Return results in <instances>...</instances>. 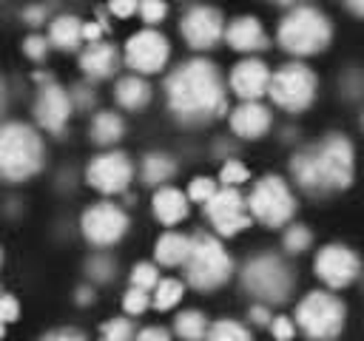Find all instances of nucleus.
<instances>
[{"label": "nucleus", "mask_w": 364, "mask_h": 341, "mask_svg": "<svg viewBox=\"0 0 364 341\" xmlns=\"http://www.w3.org/2000/svg\"><path fill=\"white\" fill-rule=\"evenodd\" d=\"M122 134H125V122H122L119 114H114V111L94 114V119H91V139L97 145H114V142L122 139Z\"/></svg>", "instance_id": "obj_25"}, {"label": "nucleus", "mask_w": 364, "mask_h": 341, "mask_svg": "<svg viewBox=\"0 0 364 341\" xmlns=\"http://www.w3.org/2000/svg\"><path fill=\"white\" fill-rule=\"evenodd\" d=\"M17 315H20V304H17V298L0 293V321L9 324V321H17Z\"/></svg>", "instance_id": "obj_41"}, {"label": "nucleus", "mask_w": 364, "mask_h": 341, "mask_svg": "<svg viewBox=\"0 0 364 341\" xmlns=\"http://www.w3.org/2000/svg\"><path fill=\"white\" fill-rule=\"evenodd\" d=\"M182 293H185L182 281H176V278H159L156 287H154V298L151 301H154L156 310H171V307L179 304Z\"/></svg>", "instance_id": "obj_29"}, {"label": "nucleus", "mask_w": 364, "mask_h": 341, "mask_svg": "<svg viewBox=\"0 0 364 341\" xmlns=\"http://www.w3.org/2000/svg\"><path fill=\"white\" fill-rule=\"evenodd\" d=\"M46 6H26L23 9V20L28 23V26H43L46 23Z\"/></svg>", "instance_id": "obj_43"}, {"label": "nucleus", "mask_w": 364, "mask_h": 341, "mask_svg": "<svg viewBox=\"0 0 364 341\" xmlns=\"http://www.w3.org/2000/svg\"><path fill=\"white\" fill-rule=\"evenodd\" d=\"M290 173L299 188L307 193H330L344 190L355 173V153L347 136L330 134L318 145L299 151L290 159Z\"/></svg>", "instance_id": "obj_2"}, {"label": "nucleus", "mask_w": 364, "mask_h": 341, "mask_svg": "<svg viewBox=\"0 0 364 341\" xmlns=\"http://www.w3.org/2000/svg\"><path fill=\"white\" fill-rule=\"evenodd\" d=\"M117 63H119V54L111 43H88V48L80 54V68L85 71V77L91 80H105L117 71Z\"/></svg>", "instance_id": "obj_20"}, {"label": "nucleus", "mask_w": 364, "mask_h": 341, "mask_svg": "<svg viewBox=\"0 0 364 341\" xmlns=\"http://www.w3.org/2000/svg\"><path fill=\"white\" fill-rule=\"evenodd\" d=\"M171 57V43L156 28H142L125 43V63L136 74H156Z\"/></svg>", "instance_id": "obj_13"}, {"label": "nucleus", "mask_w": 364, "mask_h": 341, "mask_svg": "<svg viewBox=\"0 0 364 341\" xmlns=\"http://www.w3.org/2000/svg\"><path fill=\"white\" fill-rule=\"evenodd\" d=\"M154 216L162 224H176L188 216V196L176 188H159L154 193Z\"/></svg>", "instance_id": "obj_22"}, {"label": "nucleus", "mask_w": 364, "mask_h": 341, "mask_svg": "<svg viewBox=\"0 0 364 341\" xmlns=\"http://www.w3.org/2000/svg\"><path fill=\"white\" fill-rule=\"evenodd\" d=\"M245 202L250 216L264 227H282L296 213V196L282 176H262Z\"/></svg>", "instance_id": "obj_8"}, {"label": "nucleus", "mask_w": 364, "mask_h": 341, "mask_svg": "<svg viewBox=\"0 0 364 341\" xmlns=\"http://www.w3.org/2000/svg\"><path fill=\"white\" fill-rule=\"evenodd\" d=\"M100 341H134V324L128 318H111L100 327Z\"/></svg>", "instance_id": "obj_30"}, {"label": "nucleus", "mask_w": 364, "mask_h": 341, "mask_svg": "<svg viewBox=\"0 0 364 341\" xmlns=\"http://www.w3.org/2000/svg\"><path fill=\"white\" fill-rule=\"evenodd\" d=\"M225 40L236 51H262L267 48V34L256 17H236L225 26Z\"/></svg>", "instance_id": "obj_19"}, {"label": "nucleus", "mask_w": 364, "mask_h": 341, "mask_svg": "<svg viewBox=\"0 0 364 341\" xmlns=\"http://www.w3.org/2000/svg\"><path fill=\"white\" fill-rule=\"evenodd\" d=\"M208 318L199 313V310H185V313H179L176 315V321H173V330H176V335L182 338V341H205V335H208Z\"/></svg>", "instance_id": "obj_27"}, {"label": "nucleus", "mask_w": 364, "mask_h": 341, "mask_svg": "<svg viewBox=\"0 0 364 341\" xmlns=\"http://www.w3.org/2000/svg\"><path fill=\"white\" fill-rule=\"evenodd\" d=\"M188 250H191V236H182V233H162L154 244V256L165 267L182 264L188 259Z\"/></svg>", "instance_id": "obj_24"}, {"label": "nucleus", "mask_w": 364, "mask_h": 341, "mask_svg": "<svg viewBox=\"0 0 364 341\" xmlns=\"http://www.w3.org/2000/svg\"><path fill=\"white\" fill-rule=\"evenodd\" d=\"M82 43V20L74 14H60L48 26V45L60 51H74Z\"/></svg>", "instance_id": "obj_21"}, {"label": "nucleus", "mask_w": 364, "mask_h": 341, "mask_svg": "<svg viewBox=\"0 0 364 341\" xmlns=\"http://www.w3.org/2000/svg\"><path fill=\"white\" fill-rule=\"evenodd\" d=\"M347 6H350L358 17H364V0H347Z\"/></svg>", "instance_id": "obj_49"}, {"label": "nucleus", "mask_w": 364, "mask_h": 341, "mask_svg": "<svg viewBox=\"0 0 364 341\" xmlns=\"http://www.w3.org/2000/svg\"><path fill=\"white\" fill-rule=\"evenodd\" d=\"M23 51H26V57L28 60H46V54H48V40L46 37H40V34H31V37H26L23 40Z\"/></svg>", "instance_id": "obj_38"}, {"label": "nucleus", "mask_w": 364, "mask_h": 341, "mask_svg": "<svg viewBox=\"0 0 364 341\" xmlns=\"http://www.w3.org/2000/svg\"><path fill=\"white\" fill-rule=\"evenodd\" d=\"M242 284L259 301H264V304H282L293 293V273H290V267L279 256L262 253V256H253L245 264Z\"/></svg>", "instance_id": "obj_7"}, {"label": "nucleus", "mask_w": 364, "mask_h": 341, "mask_svg": "<svg viewBox=\"0 0 364 341\" xmlns=\"http://www.w3.org/2000/svg\"><path fill=\"white\" fill-rule=\"evenodd\" d=\"M205 341H253V338H250V332H247L245 324L230 321V318H222V321H216V324L208 327Z\"/></svg>", "instance_id": "obj_28"}, {"label": "nucleus", "mask_w": 364, "mask_h": 341, "mask_svg": "<svg viewBox=\"0 0 364 341\" xmlns=\"http://www.w3.org/2000/svg\"><path fill=\"white\" fill-rule=\"evenodd\" d=\"M136 6H139V0H111V3H108V9H111L117 17H131V14L136 11Z\"/></svg>", "instance_id": "obj_44"}, {"label": "nucleus", "mask_w": 364, "mask_h": 341, "mask_svg": "<svg viewBox=\"0 0 364 341\" xmlns=\"http://www.w3.org/2000/svg\"><path fill=\"white\" fill-rule=\"evenodd\" d=\"M270 332H273L276 341H290V338L296 335V324H293L287 315H276V318L270 321Z\"/></svg>", "instance_id": "obj_39"}, {"label": "nucleus", "mask_w": 364, "mask_h": 341, "mask_svg": "<svg viewBox=\"0 0 364 341\" xmlns=\"http://www.w3.org/2000/svg\"><path fill=\"white\" fill-rule=\"evenodd\" d=\"M148 304H151L148 290L131 287V290L122 296V307H125V313H128V315H139V313H145V310H148Z\"/></svg>", "instance_id": "obj_34"}, {"label": "nucleus", "mask_w": 364, "mask_h": 341, "mask_svg": "<svg viewBox=\"0 0 364 341\" xmlns=\"http://www.w3.org/2000/svg\"><path fill=\"white\" fill-rule=\"evenodd\" d=\"M179 31H182V37L191 48L208 51L225 37V20L210 6H193V9L185 11V17L179 23Z\"/></svg>", "instance_id": "obj_16"}, {"label": "nucleus", "mask_w": 364, "mask_h": 341, "mask_svg": "<svg viewBox=\"0 0 364 341\" xmlns=\"http://www.w3.org/2000/svg\"><path fill=\"white\" fill-rule=\"evenodd\" d=\"M156 281H159V270H156L154 264H148V261L134 264V270H131V287L154 290V287H156Z\"/></svg>", "instance_id": "obj_32"}, {"label": "nucleus", "mask_w": 364, "mask_h": 341, "mask_svg": "<svg viewBox=\"0 0 364 341\" xmlns=\"http://www.w3.org/2000/svg\"><path fill=\"white\" fill-rule=\"evenodd\" d=\"M361 128H364V114H361Z\"/></svg>", "instance_id": "obj_53"}, {"label": "nucleus", "mask_w": 364, "mask_h": 341, "mask_svg": "<svg viewBox=\"0 0 364 341\" xmlns=\"http://www.w3.org/2000/svg\"><path fill=\"white\" fill-rule=\"evenodd\" d=\"M205 216L216 227L219 236H236L245 227H250V210L245 196L236 188H219L208 202H205Z\"/></svg>", "instance_id": "obj_11"}, {"label": "nucleus", "mask_w": 364, "mask_h": 341, "mask_svg": "<svg viewBox=\"0 0 364 341\" xmlns=\"http://www.w3.org/2000/svg\"><path fill=\"white\" fill-rule=\"evenodd\" d=\"M313 267H316V276L327 287H333V290H341V287L353 284L355 276L361 273L358 256L350 247H344V244H327V247H321L318 256H316V261H313Z\"/></svg>", "instance_id": "obj_15"}, {"label": "nucleus", "mask_w": 364, "mask_h": 341, "mask_svg": "<svg viewBox=\"0 0 364 341\" xmlns=\"http://www.w3.org/2000/svg\"><path fill=\"white\" fill-rule=\"evenodd\" d=\"M40 341H85V335L80 330H54V332L43 335Z\"/></svg>", "instance_id": "obj_45"}, {"label": "nucleus", "mask_w": 364, "mask_h": 341, "mask_svg": "<svg viewBox=\"0 0 364 341\" xmlns=\"http://www.w3.org/2000/svg\"><path fill=\"white\" fill-rule=\"evenodd\" d=\"M3 105H6V88H3V82H0V114H3Z\"/></svg>", "instance_id": "obj_50"}, {"label": "nucleus", "mask_w": 364, "mask_h": 341, "mask_svg": "<svg viewBox=\"0 0 364 341\" xmlns=\"http://www.w3.org/2000/svg\"><path fill=\"white\" fill-rule=\"evenodd\" d=\"M276 3H296V0H276Z\"/></svg>", "instance_id": "obj_52"}, {"label": "nucleus", "mask_w": 364, "mask_h": 341, "mask_svg": "<svg viewBox=\"0 0 364 341\" xmlns=\"http://www.w3.org/2000/svg\"><path fill=\"white\" fill-rule=\"evenodd\" d=\"M91 301H94V290H91V287H80V290H77V304L85 307V304H91Z\"/></svg>", "instance_id": "obj_48"}, {"label": "nucleus", "mask_w": 364, "mask_h": 341, "mask_svg": "<svg viewBox=\"0 0 364 341\" xmlns=\"http://www.w3.org/2000/svg\"><path fill=\"white\" fill-rule=\"evenodd\" d=\"M46 159V148L40 134L26 122H3L0 125V179L3 182H26L31 179Z\"/></svg>", "instance_id": "obj_3"}, {"label": "nucleus", "mask_w": 364, "mask_h": 341, "mask_svg": "<svg viewBox=\"0 0 364 341\" xmlns=\"http://www.w3.org/2000/svg\"><path fill=\"white\" fill-rule=\"evenodd\" d=\"M247 315H250V321H253V324H259V327H267V324H270V318H273V315H270V310H267L264 304H253Z\"/></svg>", "instance_id": "obj_46"}, {"label": "nucleus", "mask_w": 364, "mask_h": 341, "mask_svg": "<svg viewBox=\"0 0 364 341\" xmlns=\"http://www.w3.org/2000/svg\"><path fill=\"white\" fill-rule=\"evenodd\" d=\"M136 11L142 14V20L145 23H162L165 20V14H168V6H165V0H139V6H136Z\"/></svg>", "instance_id": "obj_37"}, {"label": "nucleus", "mask_w": 364, "mask_h": 341, "mask_svg": "<svg viewBox=\"0 0 364 341\" xmlns=\"http://www.w3.org/2000/svg\"><path fill=\"white\" fill-rule=\"evenodd\" d=\"M88 276L94 281H111L114 278V261L108 256H91L88 259Z\"/></svg>", "instance_id": "obj_36"}, {"label": "nucleus", "mask_w": 364, "mask_h": 341, "mask_svg": "<svg viewBox=\"0 0 364 341\" xmlns=\"http://www.w3.org/2000/svg\"><path fill=\"white\" fill-rule=\"evenodd\" d=\"M316 88H318V80H316L313 68H307L304 63H287L276 74H270L267 97L279 108L299 114V111L310 108V102L316 99Z\"/></svg>", "instance_id": "obj_9"}, {"label": "nucleus", "mask_w": 364, "mask_h": 341, "mask_svg": "<svg viewBox=\"0 0 364 341\" xmlns=\"http://www.w3.org/2000/svg\"><path fill=\"white\" fill-rule=\"evenodd\" d=\"M173 173H176V165H173V159L168 153H148L142 159V182L151 185V188L165 185Z\"/></svg>", "instance_id": "obj_26"}, {"label": "nucleus", "mask_w": 364, "mask_h": 341, "mask_svg": "<svg viewBox=\"0 0 364 341\" xmlns=\"http://www.w3.org/2000/svg\"><path fill=\"white\" fill-rule=\"evenodd\" d=\"M80 227H82V236L97 244V247H108V244H117L125 233H128V216L119 205L114 202H97L91 205L82 219H80Z\"/></svg>", "instance_id": "obj_12"}, {"label": "nucleus", "mask_w": 364, "mask_h": 341, "mask_svg": "<svg viewBox=\"0 0 364 341\" xmlns=\"http://www.w3.org/2000/svg\"><path fill=\"white\" fill-rule=\"evenodd\" d=\"M114 97H117V102H119L122 108L139 111V108H145V105L151 102V85H148L139 74H131V77H122V80L117 82Z\"/></svg>", "instance_id": "obj_23"}, {"label": "nucleus", "mask_w": 364, "mask_h": 341, "mask_svg": "<svg viewBox=\"0 0 364 341\" xmlns=\"http://www.w3.org/2000/svg\"><path fill=\"white\" fill-rule=\"evenodd\" d=\"M279 45L296 57H310L318 54L330 45L333 37V26L330 20L313 9V6H296L290 14H284V20L279 23Z\"/></svg>", "instance_id": "obj_4"}, {"label": "nucleus", "mask_w": 364, "mask_h": 341, "mask_svg": "<svg viewBox=\"0 0 364 341\" xmlns=\"http://www.w3.org/2000/svg\"><path fill=\"white\" fill-rule=\"evenodd\" d=\"M313 242V233L304 227V224H293L284 230V250L287 253H304Z\"/></svg>", "instance_id": "obj_31"}, {"label": "nucleus", "mask_w": 364, "mask_h": 341, "mask_svg": "<svg viewBox=\"0 0 364 341\" xmlns=\"http://www.w3.org/2000/svg\"><path fill=\"white\" fill-rule=\"evenodd\" d=\"M134 341H171V332L162 327H145L142 332L134 335Z\"/></svg>", "instance_id": "obj_42"}, {"label": "nucleus", "mask_w": 364, "mask_h": 341, "mask_svg": "<svg viewBox=\"0 0 364 341\" xmlns=\"http://www.w3.org/2000/svg\"><path fill=\"white\" fill-rule=\"evenodd\" d=\"M165 97L168 108L182 122H205L228 114L222 74L210 60L202 57H193L168 74Z\"/></svg>", "instance_id": "obj_1"}, {"label": "nucleus", "mask_w": 364, "mask_h": 341, "mask_svg": "<svg viewBox=\"0 0 364 341\" xmlns=\"http://www.w3.org/2000/svg\"><path fill=\"white\" fill-rule=\"evenodd\" d=\"M267 85H270V68L262 63V60H242L233 65L230 71V88L236 97L242 99H259L267 94Z\"/></svg>", "instance_id": "obj_17"}, {"label": "nucleus", "mask_w": 364, "mask_h": 341, "mask_svg": "<svg viewBox=\"0 0 364 341\" xmlns=\"http://www.w3.org/2000/svg\"><path fill=\"white\" fill-rule=\"evenodd\" d=\"M182 264H185L188 284L196 290H216L233 273V259L228 256L222 242L210 233L191 236V250H188V259Z\"/></svg>", "instance_id": "obj_5"}, {"label": "nucleus", "mask_w": 364, "mask_h": 341, "mask_svg": "<svg viewBox=\"0 0 364 341\" xmlns=\"http://www.w3.org/2000/svg\"><path fill=\"white\" fill-rule=\"evenodd\" d=\"M3 332H6V324H3V321H0V338H3Z\"/></svg>", "instance_id": "obj_51"}, {"label": "nucleus", "mask_w": 364, "mask_h": 341, "mask_svg": "<svg viewBox=\"0 0 364 341\" xmlns=\"http://www.w3.org/2000/svg\"><path fill=\"white\" fill-rule=\"evenodd\" d=\"M270 108L262 105L259 99H242V105H236L230 111V128L236 136L242 139H259L270 131Z\"/></svg>", "instance_id": "obj_18"}, {"label": "nucleus", "mask_w": 364, "mask_h": 341, "mask_svg": "<svg viewBox=\"0 0 364 341\" xmlns=\"http://www.w3.org/2000/svg\"><path fill=\"white\" fill-rule=\"evenodd\" d=\"M102 31H105L102 23H82V40L85 43H97L102 37Z\"/></svg>", "instance_id": "obj_47"}, {"label": "nucleus", "mask_w": 364, "mask_h": 341, "mask_svg": "<svg viewBox=\"0 0 364 341\" xmlns=\"http://www.w3.org/2000/svg\"><path fill=\"white\" fill-rule=\"evenodd\" d=\"M216 190H219V188H216V182H213V179H208V176H196V179L191 182V188H188V199H191V202L205 205Z\"/></svg>", "instance_id": "obj_35"}, {"label": "nucleus", "mask_w": 364, "mask_h": 341, "mask_svg": "<svg viewBox=\"0 0 364 341\" xmlns=\"http://www.w3.org/2000/svg\"><path fill=\"white\" fill-rule=\"evenodd\" d=\"M34 80L40 82L37 99H34V119L43 131L48 134H63L68 125V117L74 111L71 97L63 85H57L48 74H34Z\"/></svg>", "instance_id": "obj_10"}, {"label": "nucleus", "mask_w": 364, "mask_h": 341, "mask_svg": "<svg viewBox=\"0 0 364 341\" xmlns=\"http://www.w3.org/2000/svg\"><path fill=\"white\" fill-rule=\"evenodd\" d=\"M247 168L239 162V159H228L225 165H222V170H219V182H222V188H236V185H242V182H247Z\"/></svg>", "instance_id": "obj_33"}, {"label": "nucleus", "mask_w": 364, "mask_h": 341, "mask_svg": "<svg viewBox=\"0 0 364 341\" xmlns=\"http://www.w3.org/2000/svg\"><path fill=\"white\" fill-rule=\"evenodd\" d=\"M0 261H3V253H0Z\"/></svg>", "instance_id": "obj_54"}, {"label": "nucleus", "mask_w": 364, "mask_h": 341, "mask_svg": "<svg viewBox=\"0 0 364 341\" xmlns=\"http://www.w3.org/2000/svg\"><path fill=\"white\" fill-rule=\"evenodd\" d=\"M68 97H71V105H74V108H91L94 99H97L88 85H74V88L68 91Z\"/></svg>", "instance_id": "obj_40"}, {"label": "nucleus", "mask_w": 364, "mask_h": 341, "mask_svg": "<svg viewBox=\"0 0 364 341\" xmlns=\"http://www.w3.org/2000/svg\"><path fill=\"white\" fill-rule=\"evenodd\" d=\"M344 301L324 290L307 293L296 307V324L310 341H336L344 330Z\"/></svg>", "instance_id": "obj_6"}, {"label": "nucleus", "mask_w": 364, "mask_h": 341, "mask_svg": "<svg viewBox=\"0 0 364 341\" xmlns=\"http://www.w3.org/2000/svg\"><path fill=\"white\" fill-rule=\"evenodd\" d=\"M85 179L100 193H108V196L122 193V190H128V185L134 179V165L122 151H108V153H100L88 162Z\"/></svg>", "instance_id": "obj_14"}]
</instances>
